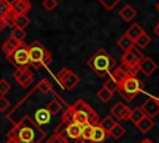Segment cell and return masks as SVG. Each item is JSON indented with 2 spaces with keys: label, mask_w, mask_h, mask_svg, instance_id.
Here are the masks:
<instances>
[{
  "label": "cell",
  "mask_w": 159,
  "mask_h": 143,
  "mask_svg": "<svg viewBox=\"0 0 159 143\" xmlns=\"http://www.w3.org/2000/svg\"><path fill=\"white\" fill-rule=\"evenodd\" d=\"M7 138H15L20 143H45L46 132L26 116L7 132Z\"/></svg>",
  "instance_id": "cell-1"
},
{
  "label": "cell",
  "mask_w": 159,
  "mask_h": 143,
  "mask_svg": "<svg viewBox=\"0 0 159 143\" xmlns=\"http://www.w3.org/2000/svg\"><path fill=\"white\" fill-rule=\"evenodd\" d=\"M65 113L71 122L77 123L80 126H84L87 123L96 126L101 121L98 113L83 99H77L73 104L67 106Z\"/></svg>",
  "instance_id": "cell-2"
},
{
  "label": "cell",
  "mask_w": 159,
  "mask_h": 143,
  "mask_svg": "<svg viewBox=\"0 0 159 143\" xmlns=\"http://www.w3.org/2000/svg\"><path fill=\"white\" fill-rule=\"evenodd\" d=\"M87 65L96 75L99 77H106L114 70L116 61L104 48H99L87 61Z\"/></svg>",
  "instance_id": "cell-3"
},
{
  "label": "cell",
  "mask_w": 159,
  "mask_h": 143,
  "mask_svg": "<svg viewBox=\"0 0 159 143\" xmlns=\"http://www.w3.org/2000/svg\"><path fill=\"white\" fill-rule=\"evenodd\" d=\"M29 55H30V61L31 65L37 67L40 65L42 66H48L52 62V56L48 52V50L42 46L40 41H35L31 45H29Z\"/></svg>",
  "instance_id": "cell-4"
},
{
  "label": "cell",
  "mask_w": 159,
  "mask_h": 143,
  "mask_svg": "<svg viewBox=\"0 0 159 143\" xmlns=\"http://www.w3.org/2000/svg\"><path fill=\"white\" fill-rule=\"evenodd\" d=\"M142 87L143 85L137 76H129L119 85L118 92L127 102H130L138 96V93L142 91Z\"/></svg>",
  "instance_id": "cell-5"
},
{
  "label": "cell",
  "mask_w": 159,
  "mask_h": 143,
  "mask_svg": "<svg viewBox=\"0 0 159 143\" xmlns=\"http://www.w3.org/2000/svg\"><path fill=\"white\" fill-rule=\"evenodd\" d=\"M56 77H57V82L60 83V86L66 91L75 90V87L80 83V77L67 67L61 68L60 72L56 75Z\"/></svg>",
  "instance_id": "cell-6"
},
{
  "label": "cell",
  "mask_w": 159,
  "mask_h": 143,
  "mask_svg": "<svg viewBox=\"0 0 159 143\" xmlns=\"http://www.w3.org/2000/svg\"><path fill=\"white\" fill-rule=\"evenodd\" d=\"M7 60L14 66H16L17 68H20V67H29L31 65L30 55H29V46L25 45V44H20L17 46V48L15 50V52Z\"/></svg>",
  "instance_id": "cell-7"
},
{
  "label": "cell",
  "mask_w": 159,
  "mask_h": 143,
  "mask_svg": "<svg viewBox=\"0 0 159 143\" xmlns=\"http://www.w3.org/2000/svg\"><path fill=\"white\" fill-rule=\"evenodd\" d=\"M144 57L145 56L142 53L140 50H138L137 47H133L132 50L125 51L122 55V65L130 70H138V66Z\"/></svg>",
  "instance_id": "cell-8"
},
{
  "label": "cell",
  "mask_w": 159,
  "mask_h": 143,
  "mask_svg": "<svg viewBox=\"0 0 159 143\" xmlns=\"http://www.w3.org/2000/svg\"><path fill=\"white\" fill-rule=\"evenodd\" d=\"M12 77L15 78V81L22 87V88H27L32 82H34V75L32 72L29 70V67H20L16 68L12 72Z\"/></svg>",
  "instance_id": "cell-9"
},
{
  "label": "cell",
  "mask_w": 159,
  "mask_h": 143,
  "mask_svg": "<svg viewBox=\"0 0 159 143\" xmlns=\"http://www.w3.org/2000/svg\"><path fill=\"white\" fill-rule=\"evenodd\" d=\"M51 117H52V114L48 112V109L46 107H40L35 111L34 117H31V118L39 127H41L43 129V127L51 122Z\"/></svg>",
  "instance_id": "cell-10"
},
{
  "label": "cell",
  "mask_w": 159,
  "mask_h": 143,
  "mask_svg": "<svg viewBox=\"0 0 159 143\" xmlns=\"http://www.w3.org/2000/svg\"><path fill=\"white\" fill-rule=\"evenodd\" d=\"M140 108L143 109V112H144L145 116H148V117H150V118H153V119H154V117H157L158 113H159V106H158V103H157V101H155V97H148V98L140 104Z\"/></svg>",
  "instance_id": "cell-11"
},
{
  "label": "cell",
  "mask_w": 159,
  "mask_h": 143,
  "mask_svg": "<svg viewBox=\"0 0 159 143\" xmlns=\"http://www.w3.org/2000/svg\"><path fill=\"white\" fill-rule=\"evenodd\" d=\"M129 114H130V108L125 106L123 102H117L111 108V116L114 117L116 119H119V121L129 119Z\"/></svg>",
  "instance_id": "cell-12"
},
{
  "label": "cell",
  "mask_w": 159,
  "mask_h": 143,
  "mask_svg": "<svg viewBox=\"0 0 159 143\" xmlns=\"http://www.w3.org/2000/svg\"><path fill=\"white\" fill-rule=\"evenodd\" d=\"M31 10V2L29 0H16L11 6L12 16H27V12Z\"/></svg>",
  "instance_id": "cell-13"
},
{
  "label": "cell",
  "mask_w": 159,
  "mask_h": 143,
  "mask_svg": "<svg viewBox=\"0 0 159 143\" xmlns=\"http://www.w3.org/2000/svg\"><path fill=\"white\" fill-rule=\"evenodd\" d=\"M155 70H157V62H155L152 57H149V56H145V57L140 61V63H139V66H138V71L142 72V73H143L144 76H147V77L152 76Z\"/></svg>",
  "instance_id": "cell-14"
},
{
  "label": "cell",
  "mask_w": 159,
  "mask_h": 143,
  "mask_svg": "<svg viewBox=\"0 0 159 143\" xmlns=\"http://www.w3.org/2000/svg\"><path fill=\"white\" fill-rule=\"evenodd\" d=\"M108 137V133L104 131V128L98 123L93 127V133L91 137V143H103Z\"/></svg>",
  "instance_id": "cell-15"
},
{
  "label": "cell",
  "mask_w": 159,
  "mask_h": 143,
  "mask_svg": "<svg viewBox=\"0 0 159 143\" xmlns=\"http://www.w3.org/2000/svg\"><path fill=\"white\" fill-rule=\"evenodd\" d=\"M119 16H120L124 21H132V20L135 19V16H137V10H135L130 4H127V5H124V6L119 10Z\"/></svg>",
  "instance_id": "cell-16"
},
{
  "label": "cell",
  "mask_w": 159,
  "mask_h": 143,
  "mask_svg": "<svg viewBox=\"0 0 159 143\" xmlns=\"http://www.w3.org/2000/svg\"><path fill=\"white\" fill-rule=\"evenodd\" d=\"M17 46H19V44H16L12 39H7V40H5V42L1 45V51L4 52V55L9 58L14 52H15V50L17 48Z\"/></svg>",
  "instance_id": "cell-17"
},
{
  "label": "cell",
  "mask_w": 159,
  "mask_h": 143,
  "mask_svg": "<svg viewBox=\"0 0 159 143\" xmlns=\"http://www.w3.org/2000/svg\"><path fill=\"white\" fill-rule=\"evenodd\" d=\"M137 128L142 132V133H148L153 127H154V119L153 118H150V117H148V116H145L143 119H140L137 124Z\"/></svg>",
  "instance_id": "cell-18"
},
{
  "label": "cell",
  "mask_w": 159,
  "mask_h": 143,
  "mask_svg": "<svg viewBox=\"0 0 159 143\" xmlns=\"http://www.w3.org/2000/svg\"><path fill=\"white\" fill-rule=\"evenodd\" d=\"M117 45L125 52V51H129V50H132L133 47H135V44H134V41L129 37V36H127L125 34L124 35H122L119 39H118V41H117Z\"/></svg>",
  "instance_id": "cell-19"
},
{
  "label": "cell",
  "mask_w": 159,
  "mask_h": 143,
  "mask_svg": "<svg viewBox=\"0 0 159 143\" xmlns=\"http://www.w3.org/2000/svg\"><path fill=\"white\" fill-rule=\"evenodd\" d=\"M145 31L142 29V26L139 25V24H137V22H134L133 25H130L129 27H128V30L125 31V35L127 36H129L133 41H135L142 34H144Z\"/></svg>",
  "instance_id": "cell-20"
},
{
  "label": "cell",
  "mask_w": 159,
  "mask_h": 143,
  "mask_svg": "<svg viewBox=\"0 0 159 143\" xmlns=\"http://www.w3.org/2000/svg\"><path fill=\"white\" fill-rule=\"evenodd\" d=\"M26 37V31L22 30V29H19V27H15L12 26L11 27V31H10V39H12L16 44H24V40Z\"/></svg>",
  "instance_id": "cell-21"
},
{
  "label": "cell",
  "mask_w": 159,
  "mask_h": 143,
  "mask_svg": "<svg viewBox=\"0 0 159 143\" xmlns=\"http://www.w3.org/2000/svg\"><path fill=\"white\" fill-rule=\"evenodd\" d=\"M36 90H37L40 93H42V95H48V93H51V92L53 91V87H52V83H51L48 80L43 78V80H40V81L37 82Z\"/></svg>",
  "instance_id": "cell-22"
},
{
  "label": "cell",
  "mask_w": 159,
  "mask_h": 143,
  "mask_svg": "<svg viewBox=\"0 0 159 143\" xmlns=\"http://www.w3.org/2000/svg\"><path fill=\"white\" fill-rule=\"evenodd\" d=\"M46 108L48 109V112H50L52 116H57V114H60V113L63 111V107H62L61 102H60L58 99H56V98L51 99V101L47 103Z\"/></svg>",
  "instance_id": "cell-23"
},
{
  "label": "cell",
  "mask_w": 159,
  "mask_h": 143,
  "mask_svg": "<svg viewBox=\"0 0 159 143\" xmlns=\"http://www.w3.org/2000/svg\"><path fill=\"white\" fill-rule=\"evenodd\" d=\"M117 123H118V122L116 121V118L112 117L111 114H109V116H106L104 118H102V119L99 121V124L104 128V131H106L108 134H109V132L113 129V127H114Z\"/></svg>",
  "instance_id": "cell-24"
},
{
  "label": "cell",
  "mask_w": 159,
  "mask_h": 143,
  "mask_svg": "<svg viewBox=\"0 0 159 143\" xmlns=\"http://www.w3.org/2000/svg\"><path fill=\"white\" fill-rule=\"evenodd\" d=\"M93 127L92 124L87 123L82 126V136H81V143H91V137L93 133Z\"/></svg>",
  "instance_id": "cell-25"
},
{
  "label": "cell",
  "mask_w": 159,
  "mask_h": 143,
  "mask_svg": "<svg viewBox=\"0 0 159 143\" xmlns=\"http://www.w3.org/2000/svg\"><path fill=\"white\" fill-rule=\"evenodd\" d=\"M11 22H12V26L25 30V27H27L30 24V19L27 16H12Z\"/></svg>",
  "instance_id": "cell-26"
},
{
  "label": "cell",
  "mask_w": 159,
  "mask_h": 143,
  "mask_svg": "<svg viewBox=\"0 0 159 143\" xmlns=\"http://www.w3.org/2000/svg\"><path fill=\"white\" fill-rule=\"evenodd\" d=\"M145 117V114H144V112H143V109L140 108V107H135V108H133V109H130V114H129V121L132 122V123H134V124H137L140 119H143Z\"/></svg>",
  "instance_id": "cell-27"
},
{
  "label": "cell",
  "mask_w": 159,
  "mask_h": 143,
  "mask_svg": "<svg viewBox=\"0 0 159 143\" xmlns=\"http://www.w3.org/2000/svg\"><path fill=\"white\" fill-rule=\"evenodd\" d=\"M150 41H152L150 36H149L147 32H144V34H142V35L134 41V44H135V46H138V47H140V48H144V47H147V46L150 44Z\"/></svg>",
  "instance_id": "cell-28"
},
{
  "label": "cell",
  "mask_w": 159,
  "mask_h": 143,
  "mask_svg": "<svg viewBox=\"0 0 159 143\" xmlns=\"http://www.w3.org/2000/svg\"><path fill=\"white\" fill-rule=\"evenodd\" d=\"M97 97H98V99H101L102 102L107 103V102L113 97V93L103 86L102 88H99V90H98V92H97Z\"/></svg>",
  "instance_id": "cell-29"
},
{
  "label": "cell",
  "mask_w": 159,
  "mask_h": 143,
  "mask_svg": "<svg viewBox=\"0 0 159 143\" xmlns=\"http://www.w3.org/2000/svg\"><path fill=\"white\" fill-rule=\"evenodd\" d=\"M124 133H125L124 127H123L122 124L117 123V124L113 127V129L109 132V136H111V137H113L114 139H119V138H122V137L124 136Z\"/></svg>",
  "instance_id": "cell-30"
},
{
  "label": "cell",
  "mask_w": 159,
  "mask_h": 143,
  "mask_svg": "<svg viewBox=\"0 0 159 143\" xmlns=\"http://www.w3.org/2000/svg\"><path fill=\"white\" fill-rule=\"evenodd\" d=\"M119 2H120L119 0H99V4H101L106 10H108V11L113 10Z\"/></svg>",
  "instance_id": "cell-31"
},
{
  "label": "cell",
  "mask_w": 159,
  "mask_h": 143,
  "mask_svg": "<svg viewBox=\"0 0 159 143\" xmlns=\"http://www.w3.org/2000/svg\"><path fill=\"white\" fill-rule=\"evenodd\" d=\"M103 86H104L107 90H109L113 95H114V92H117V91H118V87H119V85H118L113 78H111V77L106 80V82H104V85H103Z\"/></svg>",
  "instance_id": "cell-32"
},
{
  "label": "cell",
  "mask_w": 159,
  "mask_h": 143,
  "mask_svg": "<svg viewBox=\"0 0 159 143\" xmlns=\"http://www.w3.org/2000/svg\"><path fill=\"white\" fill-rule=\"evenodd\" d=\"M41 5L46 11H53L58 6V1L57 0H45V1H42Z\"/></svg>",
  "instance_id": "cell-33"
},
{
  "label": "cell",
  "mask_w": 159,
  "mask_h": 143,
  "mask_svg": "<svg viewBox=\"0 0 159 143\" xmlns=\"http://www.w3.org/2000/svg\"><path fill=\"white\" fill-rule=\"evenodd\" d=\"M10 90H11V85L6 80L1 78L0 80V96H5Z\"/></svg>",
  "instance_id": "cell-34"
},
{
  "label": "cell",
  "mask_w": 159,
  "mask_h": 143,
  "mask_svg": "<svg viewBox=\"0 0 159 143\" xmlns=\"http://www.w3.org/2000/svg\"><path fill=\"white\" fill-rule=\"evenodd\" d=\"M10 107V101L5 96H0V112H5Z\"/></svg>",
  "instance_id": "cell-35"
},
{
  "label": "cell",
  "mask_w": 159,
  "mask_h": 143,
  "mask_svg": "<svg viewBox=\"0 0 159 143\" xmlns=\"http://www.w3.org/2000/svg\"><path fill=\"white\" fill-rule=\"evenodd\" d=\"M45 143H67L65 139H62L58 134H52L48 139L45 141Z\"/></svg>",
  "instance_id": "cell-36"
},
{
  "label": "cell",
  "mask_w": 159,
  "mask_h": 143,
  "mask_svg": "<svg viewBox=\"0 0 159 143\" xmlns=\"http://www.w3.org/2000/svg\"><path fill=\"white\" fill-rule=\"evenodd\" d=\"M5 143H20V142L17 139H15V138H7V141Z\"/></svg>",
  "instance_id": "cell-37"
},
{
  "label": "cell",
  "mask_w": 159,
  "mask_h": 143,
  "mask_svg": "<svg viewBox=\"0 0 159 143\" xmlns=\"http://www.w3.org/2000/svg\"><path fill=\"white\" fill-rule=\"evenodd\" d=\"M154 32H155V34L159 36V22H158V24H157V26L154 27Z\"/></svg>",
  "instance_id": "cell-38"
},
{
  "label": "cell",
  "mask_w": 159,
  "mask_h": 143,
  "mask_svg": "<svg viewBox=\"0 0 159 143\" xmlns=\"http://www.w3.org/2000/svg\"><path fill=\"white\" fill-rule=\"evenodd\" d=\"M140 143H154V142H152L150 139H143Z\"/></svg>",
  "instance_id": "cell-39"
},
{
  "label": "cell",
  "mask_w": 159,
  "mask_h": 143,
  "mask_svg": "<svg viewBox=\"0 0 159 143\" xmlns=\"http://www.w3.org/2000/svg\"><path fill=\"white\" fill-rule=\"evenodd\" d=\"M155 101H157V103H158V106H159V95L155 97Z\"/></svg>",
  "instance_id": "cell-40"
},
{
  "label": "cell",
  "mask_w": 159,
  "mask_h": 143,
  "mask_svg": "<svg viewBox=\"0 0 159 143\" xmlns=\"http://www.w3.org/2000/svg\"><path fill=\"white\" fill-rule=\"evenodd\" d=\"M155 7H157V10H159V2H158V4L155 5Z\"/></svg>",
  "instance_id": "cell-41"
}]
</instances>
